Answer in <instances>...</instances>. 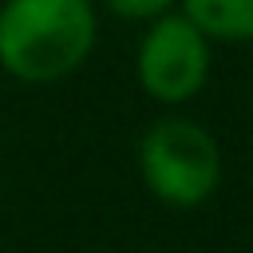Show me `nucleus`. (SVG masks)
<instances>
[{"label": "nucleus", "instance_id": "obj_1", "mask_svg": "<svg viewBox=\"0 0 253 253\" xmlns=\"http://www.w3.org/2000/svg\"><path fill=\"white\" fill-rule=\"evenodd\" d=\"M95 43L87 0H8L0 8V63L24 83L71 75Z\"/></svg>", "mask_w": 253, "mask_h": 253}, {"label": "nucleus", "instance_id": "obj_2", "mask_svg": "<svg viewBox=\"0 0 253 253\" xmlns=\"http://www.w3.org/2000/svg\"><path fill=\"white\" fill-rule=\"evenodd\" d=\"M138 166L154 198L166 206H202L221 178V150L213 134L190 119H162L142 134Z\"/></svg>", "mask_w": 253, "mask_h": 253}, {"label": "nucleus", "instance_id": "obj_3", "mask_svg": "<svg viewBox=\"0 0 253 253\" xmlns=\"http://www.w3.org/2000/svg\"><path fill=\"white\" fill-rule=\"evenodd\" d=\"M210 36L182 16H154L138 43V83L158 103H186L202 91L210 71Z\"/></svg>", "mask_w": 253, "mask_h": 253}, {"label": "nucleus", "instance_id": "obj_4", "mask_svg": "<svg viewBox=\"0 0 253 253\" xmlns=\"http://www.w3.org/2000/svg\"><path fill=\"white\" fill-rule=\"evenodd\" d=\"M186 16L213 40H253V0H182Z\"/></svg>", "mask_w": 253, "mask_h": 253}, {"label": "nucleus", "instance_id": "obj_5", "mask_svg": "<svg viewBox=\"0 0 253 253\" xmlns=\"http://www.w3.org/2000/svg\"><path fill=\"white\" fill-rule=\"evenodd\" d=\"M170 4H174V0H107V8L119 12V16H126V20H154V16H162Z\"/></svg>", "mask_w": 253, "mask_h": 253}]
</instances>
